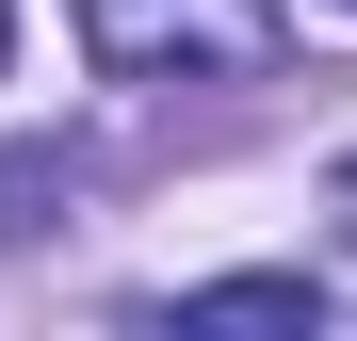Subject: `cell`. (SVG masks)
<instances>
[{"label": "cell", "mask_w": 357, "mask_h": 341, "mask_svg": "<svg viewBox=\"0 0 357 341\" xmlns=\"http://www.w3.org/2000/svg\"><path fill=\"white\" fill-rule=\"evenodd\" d=\"M0 66H17V0H0Z\"/></svg>", "instance_id": "obj_5"}, {"label": "cell", "mask_w": 357, "mask_h": 341, "mask_svg": "<svg viewBox=\"0 0 357 341\" xmlns=\"http://www.w3.org/2000/svg\"><path fill=\"white\" fill-rule=\"evenodd\" d=\"M341 276H211V293H178V325H325Z\"/></svg>", "instance_id": "obj_2"}, {"label": "cell", "mask_w": 357, "mask_h": 341, "mask_svg": "<svg viewBox=\"0 0 357 341\" xmlns=\"http://www.w3.org/2000/svg\"><path fill=\"white\" fill-rule=\"evenodd\" d=\"M325 211H341V293H357V162H341V179H325Z\"/></svg>", "instance_id": "obj_4"}, {"label": "cell", "mask_w": 357, "mask_h": 341, "mask_svg": "<svg viewBox=\"0 0 357 341\" xmlns=\"http://www.w3.org/2000/svg\"><path fill=\"white\" fill-rule=\"evenodd\" d=\"M82 49H98V82H130V98H178V82H276V49L292 17L276 0H82Z\"/></svg>", "instance_id": "obj_1"}, {"label": "cell", "mask_w": 357, "mask_h": 341, "mask_svg": "<svg viewBox=\"0 0 357 341\" xmlns=\"http://www.w3.org/2000/svg\"><path fill=\"white\" fill-rule=\"evenodd\" d=\"M49 211H66V162H49V146H17V162H0V244H33Z\"/></svg>", "instance_id": "obj_3"}]
</instances>
